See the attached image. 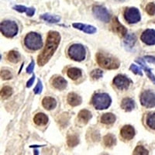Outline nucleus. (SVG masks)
Wrapping results in <instances>:
<instances>
[{
	"mask_svg": "<svg viewBox=\"0 0 155 155\" xmlns=\"http://www.w3.org/2000/svg\"><path fill=\"white\" fill-rule=\"evenodd\" d=\"M68 76L72 80H77L78 78L81 77L82 75V72H81V70L78 68H70L68 70Z\"/></svg>",
	"mask_w": 155,
	"mask_h": 155,
	"instance_id": "nucleus-23",
	"label": "nucleus"
},
{
	"mask_svg": "<svg viewBox=\"0 0 155 155\" xmlns=\"http://www.w3.org/2000/svg\"><path fill=\"white\" fill-rule=\"evenodd\" d=\"M34 65H35L34 61L32 60L31 62H30V64H29L28 67H27V72L28 73V74H31V73L33 72V71H34Z\"/></svg>",
	"mask_w": 155,
	"mask_h": 155,
	"instance_id": "nucleus-38",
	"label": "nucleus"
},
{
	"mask_svg": "<svg viewBox=\"0 0 155 155\" xmlns=\"http://www.w3.org/2000/svg\"><path fill=\"white\" fill-rule=\"evenodd\" d=\"M103 75V71L100 69H95L92 71V72L90 73V76L95 80H98L99 78L102 77Z\"/></svg>",
	"mask_w": 155,
	"mask_h": 155,
	"instance_id": "nucleus-32",
	"label": "nucleus"
},
{
	"mask_svg": "<svg viewBox=\"0 0 155 155\" xmlns=\"http://www.w3.org/2000/svg\"><path fill=\"white\" fill-rule=\"evenodd\" d=\"M35 74H33V76L31 77L30 80H28V81L27 82V88H30V87L33 85V84L34 83V80H35Z\"/></svg>",
	"mask_w": 155,
	"mask_h": 155,
	"instance_id": "nucleus-39",
	"label": "nucleus"
},
{
	"mask_svg": "<svg viewBox=\"0 0 155 155\" xmlns=\"http://www.w3.org/2000/svg\"><path fill=\"white\" fill-rule=\"evenodd\" d=\"M23 64H22L21 67H20V69H19V74H20V72H21V70H22V68H23Z\"/></svg>",
	"mask_w": 155,
	"mask_h": 155,
	"instance_id": "nucleus-43",
	"label": "nucleus"
},
{
	"mask_svg": "<svg viewBox=\"0 0 155 155\" xmlns=\"http://www.w3.org/2000/svg\"><path fill=\"white\" fill-rule=\"evenodd\" d=\"M101 123L102 124H106V125H109V124H113L116 121V116L114 114L110 113H105L101 116Z\"/></svg>",
	"mask_w": 155,
	"mask_h": 155,
	"instance_id": "nucleus-24",
	"label": "nucleus"
},
{
	"mask_svg": "<svg viewBox=\"0 0 155 155\" xmlns=\"http://www.w3.org/2000/svg\"><path fill=\"white\" fill-rule=\"evenodd\" d=\"M131 81L124 74H118L114 78L113 84L120 90H126L129 88Z\"/></svg>",
	"mask_w": 155,
	"mask_h": 155,
	"instance_id": "nucleus-10",
	"label": "nucleus"
},
{
	"mask_svg": "<svg viewBox=\"0 0 155 155\" xmlns=\"http://www.w3.org/2000/svg\"><path fill=\"white\" fill-rule=\"evenodd\" d=\"M136 41H137V37L134 34H127L125 36V40H124V44L127 48H132L134 46Z\"/></svg>",
	"mask_w": 155,
	"mask_h": 155,
	"instance_id": "nucleus-26",
	"label": "nucleus"
},
{
	"mask_svg": "<svg viewBox=\"0 0 155 155\" xmlns=\"http://www.w3.org/2000/svg\"><path fill=\"white\" fill-rule=\"evenodd\" d=\"M148 153H149L148 150L145 149L144 147L141 145L137 147L133 152V154L135 155H147Z\"/></svg>",
	"mask_w": 155,
	"mask_h": 155,
	"instance_id": "nucleus-30",
	"label": "nucleus"
},
{
	"mask_svg": "<svg viewBox=\"0 0 155 155\" xmlns=\"http://www.w3.org/2000/svg\"><path fill=\"white\" fill-rule=\"evenodd\" d=\"M79 143L78 137L75 135H70L67 137V143L70 147H74Z\"/></svg>",
	"mask_w": 155,
	"mask_h": 155,
	"instance_id": "nucleus-29",
	"label": "nucleus"
},
{
	"mask_svg": "<svg viewBox=\"0 0 155 155\" xmlns=\"http://www.w3.org/2000/svg\"><path fill=\"white\" fill-rule=\"evenodd\" d=\"M69 57L75 61H82L85 60L86 51L83 45L79 44H72L68 51Z\"/></svg>",
	"mask_w": 155,
	"mask_h": 155,
	"instance_id": "nucleus-5",
	"label": "nucleus"
},
{
	"mask_svg": "<svg viewBox=\"0 0 155 155\" xmlns=\"http://www.w3.org/2000/svg\"><path fill=\"white\" fill-rule=\"evenodd\" d=\"M12 9L19 12H27V8L26 7V6H24V5H15V6H13Z\"/></svg>",
	"mask_w": 155,
	"mask_h": 155,
	"instance_id": "nucleus-37",
	"label": "nucleus"
},
{
	"mask_svg": "<svg viewBox=\"0 0 155 155\" xmlns=\"http://www.w3.org/2000/svg\"><path fill=\"white\" fill-rule=\"evenodd\" d=\"M147 124L150 128L155 130V113L148 115L147 118Z\"/></svg>",
	"mask_w": 155,
	"mask_h": 155,
	"instance_id": "nucleus-31",
	"label": "nucleus"
},
{
	"mask_svg": "<svg viewBox=\"0 0 155 155\" xmlns=\"http://www.w3.org/2000/svg\"><path fill=\"white\" fill-rule=\"evenodd\" d=\"M96 61L99 65L107 70L117 69L120 65V61L112 55L99 52L96 54Z\"/></svg>",
	"mask_w": 155,
	"mask_h": 155,
	"instance_id": "nucleus-2",
	"label": "nucleus"
},
{
	"mask_svg": "<svg viewBox=\"0 0 155 155\" xmlns=\"http://www.w3.org/2000/svg\"><path fill=\"white\" fill-rule=\"evenodd\" d=\"M136 62L139 64L140 65H141V67L143 68V69L145 71V72H146L147 76L149 78V79H150V81H151L152 82H153V84L155 85V76H154V74L152 73L151 70H150V69L147 66V64H145L143 59H142V58H137V59L136 60Z\"/></svg>",
	"mask_w": 155,
	"mask_h": 155,
	"instance_id": "nucleus-15",
	"label": "nucleus"
},
{
	"mask_svg": "<svg viewBox=\"0 0 155 155\" xmlns=\"http://www.w3.org/2000/svg\"><path fill=\"white\" fill-rule=\"evenodd\" d=\"M146 11L148 14L150 15V16L155 15V4L153 3V2L148 3L146 6Z\"/></svg>",
	"mask_w": 155,
	"mask_h": 155,
	"instance_id": "nucleus-35",
	"label": "nucleus"
},
{
	"mask_svg": "<svg viewBox=\"0 0 155 155\" xmlns=\"http://www.w3.org/2000/svg\"><path fill=\"white\" fill-rule=\"evenodd\" d=\"M130 70L134 74H138V75L140 76H143V72H142L141 68H140L138 67L137 65H136V64H132L130 65Z\"/></svg>",
	"mask_w": 155,
	"mask_h": 155,
	"instance_id": "nucleus-33",
	"label": "nucleus"
},
{
	"mask_svg": "<svg viewBox=\"0 0 155 155\" xmlns=\"http://www.w3.org/2000/svg\"><path fill=\"white\" fill-rule=\"evenodd\" d=\"M41 19L50 23H58L61 20V17L57 15H52L50 13H44L40 16Z\"/></svg>",
	"mask_w": 155,
	"mask_h": 155,
	"instance_id": "nucleus-22",
	"label": "nucleus"
},
{
	"mask_svg": "<svg viewBox=\"0 0 155 155\" xmlns=\"http://www.w3.org/2000/svg\"><path fill=\"white\" fill-rule=\"evenodd\" d=\"M34 154H35V155H37V154H39V153H38V150H37V149H35V150H34Z\"/></svg>",
	"mask_w": 155,
	"mask_h": 155,
	"instance_id": "nucleus-42",
	"label": "nucleus"
},
{
	"mask_svg": "<svg viewBox=\"0 0 155 155\" xmlns=\"http://www.w3.org/2000/svg\"><path fill=\"white\" fill-rule=\"evenodd\" d=\"M82 99L80 95L74 92H71L68 95V104L71 106H78L81 105Z\"/></svg>",
	"mask_w": 155,
	"mask_h": 155,
	"instance_id": "nucleus-16",
	"label": "nucleus"
},
{
	"mask_svg": "<svg viewBox=\"0 0 155 155\" xmlns=\"http://www.w3.org/2000/svg\"><path fill=\"white\" fill-rule=\"evenodd\" d=\"M72 26L74 28L78 29V30H81V31L88 34H93L96 33L97 31L96 28L93 26H91V25L84 24V23H73Z\"/></svg>",
	"mask_w": 155,
	"mask_h": 155,
	"instance_id": "nucleus-13",
	"label": "nucleus"
},
{
	"mask_svg": "<svg viewBox=\"0 0 155 155\" xmlns=\"http://www.w3.org/2000/svg\"><path fill=\"white\" fill-rule=\"evenodd\" d=\"M67 81L64 78L58 76L54 78L52 81V85L58 90H64L67 87Z\"/></svg>",
	"mask_w": 155,
	"mask_h": 155,
	"instance_id": "nucleus-17",
	"label": "nucleus"
},
{
	"mask_svg": "<svg viewBox=\"0 0 155 155\" xmlns=\"http://www.w3.org/2000/svg\"><path fill=\"white\" fill-rule=\"evenodd\" d=\"M120 135L124 139L130 140L133 139L134 137L135 136V130L134 128L130 125H126L124 126L120 130Z\"/></svg>",
	"mask_w": 155,
	"mask_h": 155,
	"instance_id": "nucleus-14",
	"label": "nucleus"
},
{
	"mask_svg": "<svg viewBox=\"0 0 155 155\" xmlns=\"http://www.w3.org/2000/svg\"><path fill=\"white\" fill-rule=\"evenodd\" d=\"M119 1H124V0H119Z\"/></svg>",
	"mask_w": 155,
	"mask_h": 155,
	"instance_id": "nucleus-44",
	"label": "nucleus"
},
{
	"mask_svg": "<svg viewBox=\"0 0 155 155\" xmlns=\"http://www.w3.org/2000/svg\"><path fill=\"white\" fill-rule=\"evenodd\" d=\"M42 90H43L42 81L39 79L38 81H37V85H36V87L34 89V94H36V95H40V94H41V92H42Z\"/></svg>",
	"mask_w": 155,
	"mask_h": 155,
	"instance_id": "nucleus-36",
	"label": "nucleus"
},
{
	"mask_svg": "<svg viewBox=\"0 0 155 155\" xmlns=\"http://www.w3.org/2000/svg\"><path fill=\"white\" fill-rule=\"evenodd\" d=\"M141 105L146 108H153L155 106V94L150 90L144 91L140 95Z\"/></svg>",
	"mask_w": 155,
	"mask_h": 155,
	"instance_id": "nucleus-9",
	"label": "nucleus"
},
{
	"mask_svg": "<svg viewBox=\"0 0 155 155\" xmlns=\"http://www.w3.org/2000/svg\"><path fill=\"white\" fill-rule=\"evenodd\" d=\"M13 93V90L9 86H4L1 89V99H7L8 98L11 96Z\"/></svg>",
	"mask_w": 155,
	"mask_h": 155,
	"instance_id": "nucleus-28",
	"label": "nucleus"
},
{
	"mask_svg": "<svg viewBox=\"0 0 155 155\" xmlns=\"http://www.w3.org/2000/svg\"><path fill=\"white\" fill-rule=\"evenodd\" d=\"M61 42V35L57 31H50L46 41V45L42 53L37 58V64L39 66H44L50 61Z\"/></svg>",
	"mask_w": 155,
	"mask_h": 155,
	"instance_id": "nucleus-1",
	"label": "nucleus"
},
{
	"mask_svg": "<svg viewBox=\"0 0 155 155\" xmlns=\"http://www.w3.org/2000/svg\"><path fill=\"white\" fill-rule=\"evenodd\" d=\"M6 58H7V60L9 61L12 62V63L16 64L20 61L21 56H20V54H19L18 51H11L7 54Z\"/></svg>",
	"mask_w": 155,
	"mask_h": 155,
	"instance_id": "nucleus-25",
	"label": "nucleus"
},
{
	"mask_svg": "<svg viewBox=\"0 0 155 155\" xmlns=\"http://www.w3.org/2000/svg\"><path fill=\"white\" fill-rule=\"evenodd\" d=\"M135 107V102L131 98H125L122 100L121 108L126 112H131Z\"/></svg>",
	"mask_w": 155,
	"mask_h": 155,
	"instance_id": "nucleus-18",
	"label": "nucleus"
},
{
	"mask_svg": "<svg viewBox=\"0 0 155 155\" xmlns=\"http://www.w3.org/2000/svg\"><path fill=\"white\" fill-rule=\"evenodd\" d=\"M42 105L47 110H51L57 106V101L52 97H45L42 101Z\"/></svg>",
	"mask_w": 155,
	"mask_h": 155,
	"instance_id": "nucleus-20",
	"label": "nucleus"
},
{
	"mask_svg": "<svg viewBox=\"0 0 155 155\" xmlns=\"http://www.w3.org/2000/svg\"><path fill=\"white\" fill-rule=\"evenodd\" d=\"M27 15L28 16H33L35 13V9L33 7H30V8H27Z\"/></svg>",
	"mask_w": 155,
	"mask_h": 155,
	"instance_id": "nucleus-40",
	"label": "nucleus"
},
{
	"mask_svg": "<svg viewBox=\"0 0 155 155\" xmlns=\"http://www.w3.org/2000/svg\"><path fill=\"white\" fill-rule=\"evenodd\" d=\"M112 30L114 33L120 37H125L127 34V30L124 25H122L117 17H114L112 22Z\"/></svg>",
	"mask_w": 155,
	"mask_h": 155,
	"instance_id": "nucleus-12",
	"label": "nucleus"
},
{
	"mask_svg": "<svg viewBox=\"0 0 155 155\" xmlns=\"http://www.w3.org/2000/svg\"><path fill=\"white\" fill-rule=\"evenodd\" d=\"M25 46L32 51H37L43 47L42 37L37 33L30 32L24 38Z\"/></svg>",
	"mask_w": 155,
	"mask_h": 155,
	"instance_id": "nucleus-3",
	"label": "nucleus"
},
{
	"mask_svg": "<svg viewBox=\"0 0 155 155\" xmlns=\"http://www.w3.org/2000/svg\"><path fill=\"white\" fill-rule=\"evenodd\" d=\"M92 113H90V111L87 110V109H82L78 115V118L79 121L84 124H88V122L92 119Z\"/></svg>",
	"mask_w": 155,
	"mask_h": 155,
	"instance_id": "nucleus-19",
	"label": "nucleus"
},
{
	"mask_svg": "<svg viewBox=\"0 0 155 155\" xmlns=\"http://www.w3.org/2000/svg\"><path fill=\"white\" fill-rule=\"evenodd\" d=\"M92 103L94 107L98 110L106 109L110 106L112 99L106 93H95L92 96Z\"/></svg>",
	"mask_w": 155,
	"mask_h": 155,
	"instance_id": "nucleus-4",
	"label": "nucleus"
},
{
	"mask_svg": "<svg viewBox=\"0 0 155 155\" xmlns=\"http://www.w3.org/2000/svg\"><path fill=\"white\" fill-rule=\"evenodd\" d=\"M140 40L147 45H154L155 44V30L152 29H147L141 34Z\"/></svg>",
	"mask_w": 155,
	"mask_h": 155,
	"instance_id": "nucleus-11",
	"label": "nucleus"
},
{
	"mask_svg": "<svg viewBox=\"0 0 155 155\" xmlns=\"http://www.w3.org/2000/svg\"><path fill=\"white\" fill-rule=\"evenodd\" d=\"M0 74H1V78L2 80H9L12 78V73L8 70H2Z\"/></svg>",
	"mask_w": 155,
	"mask_h": 155,
	"instance_id": "nucleus-34",
	"label": "nucleus"
},
{
	"mask_svg": "<svg viewBox=\"0 0 155 155\" xmlns=\"http://www.w3.org/2000/svg\"><path fill=\"white\" fill-rule=\"evenodd\" d=\"M0 30L2 35L8 38H12L18 34V26L14 21L4 20L0 24Z\"/></svg>",
	"mask_w": 155,
	"mask_h": 155,
	"instance_id": "nucleus-6",
	"label": "nucleus"
},
{
	"mask_svg": "<svg viewBox=\"0 0 155 155\" xmlns=\"http://www.w3.org/2000/svg\"><path fill=\"white\" fill-rule=\"evenodd\" d=\"M92 12L96 19L104 23H109L110 19V15L107 9L102 5H95L92 8Z\"/></svg>",
	"mask_w": 155,
	"mask_h": 155,
	"instance_id": "nucleus-8",
	"label": "nucleus"
},
{
	"mask_svg": "<svg viewBox=\"0 0 155 155\" xmlns=\"http://www.w3.org/2000/svg\"><path fill=\"white\" fill-rule=\"evenodd\" d=\"M124 18L130 24H134L140 22L141 19L139 9L135 7L127 8L124 12Z\"/></svg>",
	"mask_w": 155,
	"mask_h": 155,
	"instance_id": "nucleus-7",
	"label": "nucleus"
},
{
	"mask_svg": "<svg viewBox=\"0 0 155 155\" xmlns=\"http://www.w3.org/2000/svg\"><path fill=\"white\" fill-rule=\"evenodd\" d=\"M144 58L148 62H150V63H153L155 64V58L153 56H150V55H147V56L144 57Z\"/></svg>",
	"mask_w": 155,
	"mask_h": 155,
	"instance_id": "nucleus-41",
	"label": "nucleus"
},
{
	"mask_svg": "<svg viewBox=\"0 0 155 155\" xmlns=\"http://www.w3.org/2000/svg\"><path fill=\"white\" fill-rule=\"evenodd\" d=\"M34 121L38 126H45L48 123V117L44 113H37L34 118Z\"/></svg>",
	"mask_w": 155,
	"mask_h": 155,
	"instance_id": "nucleus-21",
	"label": "nucleus"
},
{
	"mask_svg": "<svg viewBox=\"0 0 155 155\" xmlns=\"http://www.w3.org/2000/svg\"><path fill=\"white\" fill-rule=\"evenodd\" d=\"M103 142H104V144L107 147H110L116 144V140L114 135H113V134H107V135H106L103 137Z\"/></svg>",
	"mask_w": 155,
	"mask_h": 155,
	"instance_id": "nucleus-27",
	"label": "nucleus"
}]
</instances>
